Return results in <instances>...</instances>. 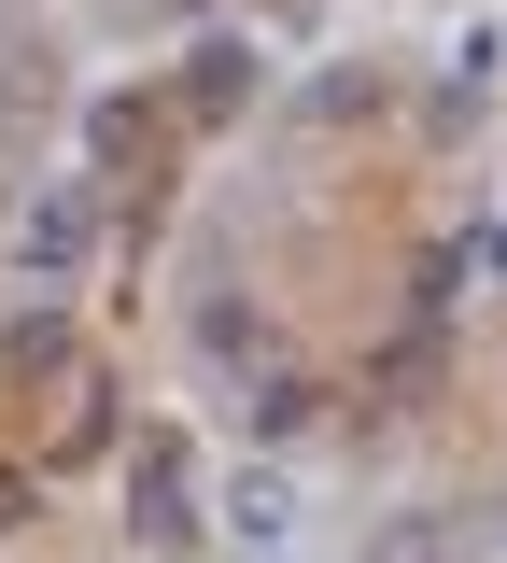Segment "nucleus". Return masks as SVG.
Segmentation results:
<instances>
[{
    "label": "nucleus",
    "instance_id": "nucleus-1",
    "mask_svg": "<svg viewBox=\"0 0 507 563\" xmlns=\"http://www.w3.org/2000/svg\"><path fill=\"white\" fill-rule=\"evenodd\" d=\"M85 254H99V198H85V184L29 198V225H14V282H43V296H57V282L85 268Z\"/></svg>",
    "mask_w": 507,
    "mask_h": 563
},
{
    "label": "nucleus",
    "instance_id": "nucleus-2",
    "mask_svg": "<svg viewBox=\"0 0 507 563\" xmlns=\"http://www.w3.org/2000/svg\"><path fill=\"white\" fill-rule=\"evenodd\" d=\"M128 536H142V550H198V507H184V437H142V465H128Z\"/></svg>",
    "mask_w": 507,
    "mask_h": 563
},
{
    "label": "nucleus",
    "instance_id": "nucleus-3",
    "mask_svg": "<svg viewBox=\"0 0 507 563\" xmlns=\"http://www.w3.org/2000/svg\"><path fill=\"white\" fill-rule=\"evenodd\" d=\"M225 536H240V550H296V479H283V451H254V465L225 479Z\"/></svg>",
    "mask_w": 507,
    "mask_h": 563
},
{
    "label": "nucleus",
    "instance_id": "nucleus-4",
    "mask_svg": "<svg viewBox=\"0 0 507 563\" xmlns=\"http://www.w3.org/2000/svg\"><path fill=\"white\" fill-rule=\"evenodd\" d=\"M240 99H254V43H198V57H184V113H240Z\"/></svg>",
    "mask_w": 507,
    "mask_h": 563
},
{
    "label": "nucleus",
    "instance_id": "nucleus-5",
    "mask_svg": "<svg viewBox=\"0 0 507 563\" xmlns=\"http://www.w3.org/2000/svg\"><path fill=\"white\" fill-rule=\"evenodd\" d=\"M310 409H324V395H310L296 366H268V380L240 395V422H254V451H283V437H310Z\"/></svg>",
    "mask_w": 507,
    "mask_h": 563
},
{
    "label": "nucleus",
    "instance_id": "nucleus-6",
    "mask_svg": "<svg viewBox=\"0 0 507 563\" xmlns=\"http://www.w3.org/2000/svg\"><path fill=\"white\" fill-rule=\"evenodd\" d=\"M57 352H71V324H57V310H14V339H0V366H57Z\"/></svg>",
    "mask_w": 507,
    "mask_h": 563
},
{
    "label": "nucleus",
    "instance_id": "nucleus-7",
    "mask_svg": "<svg viewBox=\"0 0 507 563\" xmlns=\"http://www.w3.org/2000/svg\"><path fill=\"white\" fill-rule=\"evenodd\" d=\"M465 254H480V268H507V211H494V225H480V240H465Z\"/></svg>",
    "mask_w": 507,
    "mask_h": 563
}]
</instances>
